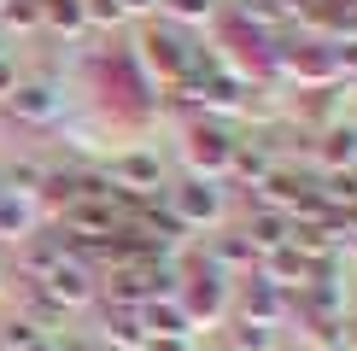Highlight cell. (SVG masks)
Here are the masks:
<instances>
[{"mask_svg": "<svg viewBox=\"0 0 357 351\" xmlns=\"http://www.w3.org/2000/svg\"><path fill=\"white\" fill-rule=\"evenodd\" d=\"M270 170H275V153H270V141H264V135H234V146H229V164H222V176H234V182L258 187Z\"/></svg>", "mask_w": 357, "mask_h": 351, "instance_id": "obj_5", "label": "cell"}, {"mask_svg": "<svg viewBox=\"0 0 357 351\" xmlns=\"http://www.w3.org/2000/svg\"><path fill=\"white\" fill-rule=\"evenodd\" d=\"M252 263H258V252L246 246L241 228H222L217 240L205 246V270H211V275H241V270L252 275Z\"/></svg>", "mask_w": 357, "mask_h": 351, "instance_id": "obj_9", "label": "cell"}, {"mask_svg": "<svg viewBox=\"0 0 357 351\" xmlns=\"http://www.w3.org/2000/svg\"><path fill=\"white\" fill-rule=\"evenodd\" d=\"M141 328L153 334V340H188L193 322L182 316V304H176V299H153V304H141Z\"/></svg>", "mask_w": 357, "mask_h": 351, "instance_id": "obj_13", "label": "cell"}, {"mask_svg": "<svg viewBox=\"0 0 357 351\" xmlns=\"http://www.w3.org/2000/svg\"><path fill=\"white\" fill-rule=\"evenodd\" d=\"M106 345L112 351H146V328H141V311H106Z\"/></svg>", "mask_w": 357, "mask_h": 351, "instance_id": "obj_16", "label": "cell"}, {"mask_svg": "<svg viewBox=\"0 0 357 351\" xmlns=\"http://www.w3.org/2000/svg\"><path fill=\"white\" fill-rule=\"evenodd\" d=\"M293 311V292H281L275 281H264V275H252L246 281V292H241V322H275Z\"/></svg>", "mask_w": 357, "mask_h": 351, "instance_id": "obj_8", "label": "cell"}, {"mask_svg": "<svg viewBox=\"0 0 357 351\" xmlns=\"http://www.w3.org/2000/svg\"><path fill=\"white\" fill-rule=\"evenodd\" d=\"M176 304H182V316L199 328V322H217L229 311V292H222V275L211 270H188L182 281H176Z\"/></svg>", "mask_w": 357, "mask_h": 351, "instance_id": "obj_2", "label": "cell"}, {"mask_svg": "<svg viewBox=\"0 0 357 351\" xmlns=\"http://www.w3.org/2000/svg\"><path fill=\"white\" fill-rule=\"evenodd\" d=\"M36 345H41V328H36V322H24V316L0 322V351H36Z\"/></svg>", "mask_w": 357, "mask_h": 351, "instance_id": "obj_20", "label": "cell"}, {"mask_svg": "<svg viewBox=\"0 0 357 351\" xmlns=\"http://www.w3.org/2000/svg\"><path fill=\"white\" fill-rule=\"evenodd\" d=\"M6 106H12L18 123H53V117L65 111V94H59L53 82H18L6 94Z\"/></svg>", "mask_w": 357, "mask_h": 351, "instance_id": "obj_6", "label": "cell"}, {"mask_svg": "<svg viewBox=\"0 0 357 351\" xmlns=\"http://www.w3.org/2000/svg\"><path fill=\"white\" fill-rule=\"evenodd\" d=\"M29 234H36V199L0 187V240L18 246V240H29Z\"/></svg>", "mask_w": 357, "mask_h": 351, "instance_id": "obj_14", "label": "cell"}, {"mask_svg": "<svg viewBox=\"0 0 357 351\" xmlns=\"http://www.w3.org/2000/svg\"><path fill=\"white\" fill-rule=\"evenodd\" d=\"M158 12L176 24H211L217 18V0H158Z\"/></svg>", "mask_w": 357, "mask_h": 351, "instance_id": "obj_19", "label": "cell"}, {"mask_svg": "<svg viewBox=\"0 0 357 351\" xmlns=\"http://www.w3.org/2000/svg\"><path fill=\"white\" fill-rule=\"evenodd\" d=\"M241 234H246L252 252L264 258V252H275V246H287V240H293V223H287L281 211H258V205H252V217L241 223Z\"/></svg>", "mask_w": 357, "mask_h": 351, "instance_id": "obj_12", "label": "cell"}, {"mask_svg": "<svg viewBox=\"0 0 357 351\" xmlns=\"http://www.w3.org/2000/svg\"><path fill=\"white\" fill-rule=\"evenodd\" d=\"M82 18L88 24H123V6L117 0H82Z\"/></svg>", "mask_w": 357, "mask_h": 351, "instance_id": "obj_23", "label": "cell"}, {"mask_svg": "<svg viewBox=\"0 0 357 351\" xmlns=\"http://www.w3.org/2000/svg\"><path fill=\"white\" fill-rule=\"evenodd\" d=\"M229 146H234L229 123H217V117H199V123L188 129V164H193V170H205V176L217 182L222 164H229Z\"/></svg>", "mask_w": 357, "mask_h": 351, "instance_id": "obj_4", "label": "cell"}, {"mask_svg": "<svg viewBox=\"0 0 357 351\" xmlns=\"http://www.w3.org/2000/svg\"><path fill=\"white\" fill-rule=\"evenodd\" d=\"M117 6H123V18H129V12H153L158 0H117Z\"/></svg>", "mask_w": 357, "mask_h": 351, "instance_id": "obj_26", "label": "cell"}, {"mask_svg": "<svg viewBox=\"0 0 357 351\" xmlns=\"http://www.w3.org/2000/svg\"><path fill=\"white\" fill-rule=\"evenodd\" d=\"M41 24H47V29H65V36L88 29V18H82V0H41Z\"/></svg>", "mask_w": 357, "mask_h": 351, "instance_id": "obj_17", "label": "cell"}, {"mask_svg": "<svg viewBox=\"0 0 357 351\" xmlns=\"http://www.w3.org/2000/svg\"><path fill=\"white\" fill-rule=\"evenodd\" d=\"M346 345H351V351H357V316H351V322H346V334H340V351H346Z\"/></svg>", "mask_w": 357, "mask_h": 351, "instance_id": "obj_27", "label": "cell"}, {"mask_svg": "<svg viewBox=\"0 0 357 351\" xmlns=\"http://www.w3.org/2000/svg\"><path fill=\"white\" fill-rule=\"evenodd\" d=\"M165 205L182 217V228H199V223H217L222 217V187L211 182V176H188L182 187L165 194Z\"/></svg>", "mask_w": 357, "mask_h": 351, "instance_id": "obj_3", "label": "cell"}, {"mask_svg": "<svg viewBox=\"0 0 357 351\" xmlns=\"http://www.w3.org/2000/svg\"><path fill=\"white\" fill-rule=\"evenodd\" d=\"M106 176L117 187H129V194H158V158L153 153H117Z\"/></svg>", "mask_w": 357, "mask_h": 351, "instance_id": "obj_11", "label": "cell"}, {"mask_svg": "<svg viewBox=\"0 0 357 351\" xmlns=\"http://www.w3.org/2000/svg\"><path fill=\"white\" fill-rule=\"evenodd\" d=\"M65 316H70V311L53 299L47 287H41V281H29V316H24V322H36V328H59Z\"/></svg>", "mask_w": 357, "mask_h": 351, "instance_id": "obj_18", "label": "cell"}, {"mask_svg": "<svg viewBox=\"0 0 357 351\" xmlns=\"http://www.w3.org/2000/svg\"><path fill=\"white\" fill-rule=\"evenodd\" d=\"M234 351H275V328L270 322H241L234 328Z\"/></svg>", "mask_w": 357, "mask_h": 351, "instance_id": "obj_21", "label": "cell"}, {"mask_svg": "<svg viewBox=\"0 0 357 351\" xmlns=\"http://www.w3.org/2000/svg\"><path fill=\"white\" fill-rule=\"evenodd\" d=\"M41 287L53 292L65 311H77V304H88L94 299V275H88V263H77V258H59L47 275H41Z\"/></svg>", "mask_w": 357, "mask_h": 351, "instance_id": "obj_7", "label": "cell"}, {"mask_svg": "<svg viewBox=\"0 0 357 351\" xmlns=\"http://www.w3.org/2000/svg\"><path fill=\"white\" fill-rule=\"evenodd\" d=\"M146 351H188V340H153L146 334Z\"/></svg>", "mask_w": 357, "mask_h": 351, "instance_id": "obj_25", "label": "cell"}, {"mask_svg": "<svg viewBox=\"0 0 357 351\" xmlns=\"http://www.w3.org/2000/svg\"><path fill=\"white\" fill-rule=\"evenodd\" d=\"M0 53H6V47H0Z\"/></svg>", "mask_w": 357, "mask_h": 351, "instance_id": "obj_30", "label": "cell"}, {"mask_svg": "<svg viewBox=\"0 0 357 351\" xmlns=\"http://www.w3.org/2000/svg\"><path fill=\"white\" fill-rule=\"evenodd\" d=\"M0 6H6V0H0Z\"/></svg>", "mask_w": 357, "mask_h": 351, "instance_id": "obj_29", "label": "cell"}, {"mask_svg": "<svg viewBox=\"0 0 357 351\" xmlns=\"http://www.w3.org/2000/svg\"><path fill=\"white\" fill-rule=\"evenodd\" d=\"M258 263H264L258 275H264V281H275L281 292H293V287H305V275H310V263H305L299 252H293V246H275V252H264Z\"/></svg>", "mask_w": 357, "mask_h": 351, "instance_id": "obj_15", "label": "cell"}, {"mask_svg": "<svg viewBox=\"0 0 357 351\" xmlns=\"http://www.w3.org/2000/svg\"><path fill=\"white\" fill-rule=\"evenodd\" d=\"M317 164L322 170H357V123H328L317 141Z\"/></svg>", "mask_w": 357, "mask_h": 351, "instance_id": "obj_10", "label": "cell"}, {"mask_svg": "<svg viewBox=\"0 0 357 351\" xmlns=\"http://www.w3.org/2000/svg\"><path fill=\"white\" fill-rule=\"evenodd\" d=\"M193 36L188 29H176V24H158V29H141V41H135V65H141V77L146 82H188V70H193Z\"/></svg>", "mask_w": 357, "mask_h": 351, "instance_id": "obj_1", "label": "cell"}, {"mask_svg": "<svg viewBox=\"0 0 357 351\" xmlns=\"http://www.w3.org/2000/svg\"><path fill=\"white\" fill-rule=\"evenodd\" d=\"M0 24L6 29H41V0H6L0 6Z\"/></svg>", "mask_w": 357, "mask_h": 351, "instance_id": "obj_22", "label": "cell"}, {"mask_svg": "<svg viewBox=\"0 0 357 351\" xmlns=\"http://www.w3.org/2000/svg\"><path fill=\"white\" fill-rule=\"evenodd\" d=\"M317 351H334V345H317Z\"/></svg>", "mask_w": 357, "mask_h": 351, "instance_id": "obj_28", "label": "cell"}, {"mask_svg": "<svg viewBox=\"0 0 357 351\" xmlns=\"http://www.w3.org/2000/svg\"><path fill=\"white\" fill-rule=\"evenodd\" d=\"M12 88H18V65H12V58H6V53H0V100H6V94H12Z\"/></svg>", "mask_w": 357, "mask_h": 351, "instance_id": "obj_24", "label": "cell"}]
</instances>
